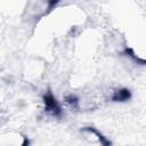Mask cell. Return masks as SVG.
Instances as JSON below:
<instances>
[{
	"instance_id": "obj_3",
	"label": "cell",
	"mask_w": 146,
	"mask_h": 146,
	"mask_svg": "<svg viewBox=\"0 0 146 146\" xmlns=\"http://www.w3.org/2000/svg\"><path fill=\"white\" fill-rule=\"evenodd\" d=\"M83 131H88V132H90V133L96 135L102 146H111V145H112L111 141H110L106 137H104V135H102L97 129H95V128H92V127H84V128H83Z\"/></svg>"
},
{
	"instance_id": "obj_1",
	"label": "cell",
	"mask_w": 146,
	"mask_h": 146,
	"mask_svg": "<svg viewBox=\"0 0 146 146\" xmlns=\"http://www.w3.org/2000/svg\"><path fill=\"white\" fill-rule=\"evenodd\" d=\"M43 103H44V111L50 114L51 116H60L62 115V107L57 99L54 97L51 91H48L46 95H43Z\"/></svg>"
},
{
	"instance_id": "obj_4",
	"label": "cell",
	"mask_w": 146,
	"mask_h": 146,
	"mask_svg": "<svg viewBox=\"0 0 146 146\" xmlns=\"http://www.w3.org/2000/svg\"><path fill=\"white\" fill-rule=\"evenodd\" d=\"M66 102L71 105V106H73V107H76L78 106V98L75 97V96H73V95H71V96H67L66 97Z\"/></svg>"
},
{
	"instance_id": "obj_2",
	"label": "cell",
	"mask_w": 146,
	"mask_h": 146,
	"mask_svg": "<svg viewBox=\"0 0 146 146\" xmlns=\"http://www.w3.org/2000/svg\"><path fill=\"white\" fill-rule=\"evenodd\" d=\"M131 97V94H130V90L129 89H119L116 91H114V94L112 95V100L114 102H125L128 99H130Z\"/></svg>"
}]
</instances>
